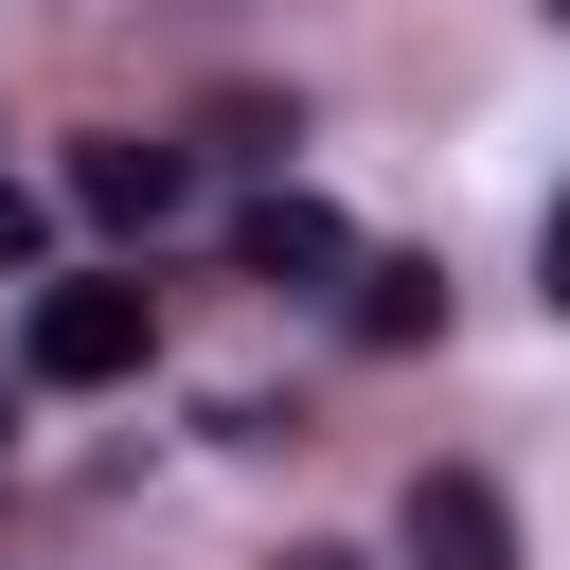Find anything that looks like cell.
Segmentation results:
<instances>
[{"instance_id": "cell-1", "label": "cell", "mask_w": 570, "mask_h": 570, "mask_svg": "<svg viewBox=\"0 0 570 570\" xmlns=\"http://www.w3.org/2000/svg\"><path fill=\"white\" fill-rule=\"evenodd\" d=\"M18 356H36L53 392H107V374H142V356H160V303H142V267H89V285H36Z\"/></svg>"}, {"instance_id": "cell-2", "label": "cell", "mask_w": 570, "mask_h": 570, "mask_svg": "<svg viewBox=\"0 0 570 570\" xmlns=\"http://www.w3.org/2000/svg\"><path fill=\"white\" fill-rule=\"evenodd\" d=\"M410 570H517V499L481 463H428L410 481Z\"/></svg>"}, {"instance_id": "cell-3", "label": "cell", "mask_w": 570, "mask_h": 570, "mask_svg": "<svg viewBox=\"0 0 570 570\" xmlns=\"http://www.w3.org/2000/svg\"><path fill=\"white\" fill-rule=\"evenodd\" d=\"M196 196V160L178 142H71V214H107V232H160Z\"/></svg>"}, {"instance_id": "cell-4", "label": "cell", "mask_w": 570, "mask_h": 570, "mask_svg": "<svg viewBox=\"0 0 570 570\" xmlns=\"http://www.w3.org/2000/svg\"><path fill=\"white\" fill-rule=\"evenodd\" d=\"M232 249H249V285H338V267H356V232H338L321 196H249Z\"/></svg>"}, {"instance_id": "cell-5", "label": "cell", "mask_w": 570, "mask_h": 570, "mask_svg": "<svg viewBox=\"0 0 570 570\" xmlns=\"http://www.w3.org/2000/svg\"><path fill=\"white\" fill-rule=\"evenodd\" d=\"M338 285H356V338H445V267L392 249V267H338Z\"/></svg>"}, {"instance_id": "cell-6", "label": "cell", "mask_w": 570, "mask_h": 570, "mask_svg": "<svg viewBox=\"0 0 570 570\" xmlns=\"http://www.w3.org/2000/svg\"><path fill=\"white\" fill-rule=\"evenodd\" d=\"M534 285H552V321H570V196H552V232H534Z\"/></svg>"}, {"instance_id": "cell-7", "label": "cell", "mask_w": 570, "mask_h": 570, "mask_svg": "<svg viewBox=\"0 0 570 570\" xmlns=\"http://www.w3.org/2000/svg\"><path fill=\"white\" fill-rule=\"evenodd\" d=\"M0 267H36V196L18 178H0Z\"/></svg>"}, {"instance_id": "cell-8", "label": "cell", "mask_w": 570, "mask_h": 570, "mask_svg": "<svg viewBox=\"0 0 570 570\" xmlns=\"http://www.w3.org/2000/svg\"><path fill=\"white\" fill-rule=\"evenodd\" d=\"M285 570H374V552H338V534H303V552H285Z\"/></svg>"}, {"instance_id": "cell-9", "label": "cell", "mask_w": 570, "mask_h": 570, "mask_svg": "<svg viewBox=\"0 0 570 570\" xmlns=\"http://www.w3.org/2000/svg\"><path fill=\"white\" fill-rule=\"evenodd\" d=\"M552 18H570V0H552Z\"/></svg>"}]
</instances>
